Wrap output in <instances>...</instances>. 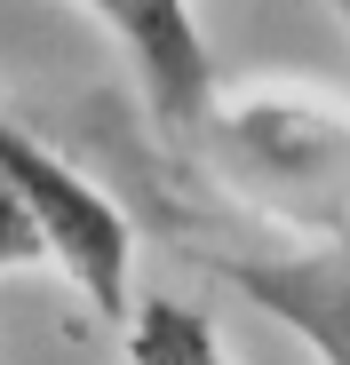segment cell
<instances>
[{
    "label": "cell",
    "instance_id": "cell-1",
    "mask_svg": "<svg viewBox=\"0 0 350 365\" xmlns=\"http://www.w3.org/2000/svg\"><path fill=\"white\" fill-rule=\"evenodd\" d=\"M231 191H247L263 215L303 222L319 238H350V119L326 96H247L215 103L191 135Z\"/></svg>",
    "mask_w": 350,
    "mask_h": 365
},
{
    "label": "cell",
    "instance_id": "cell-2",
    "mask_svg": "<svg viewBox=\"0 0 350 365\" xmlns=\"http://www.w3.org/2000/svg\"><path fill=\"white\" fill-rule=\"evenodd\" d=\"M0 182L32 207V222L48 238V262L80 286V302L104 326H128V310H136V286H128L136 230H128L120 199L96 191L64 151H48L24 119H9V103H0Z\"/></svg>",
    "mask_w": 350,
    "mask_h": 365
},
{
    "label": "cell",
    "instance_id": "cell-3",
    "mask_svg": "<svg viewBox=\"0 0 350 365\" xmlns=\"http://www.w3.org/2000/svg\"><path fill=\"white\" fill-rule=\"evenodd\" d=\"M80 9L120 40L144 103L191 143L215 119V103H223L215 96V56H207V32L191 16V0H80Z\"/></svg>",
    "mask_w": 350,
    "mask_h": 365
},
{
    "label": "cell",
    "instance_id": "cell-4",
    "mask_svg": "<svg viewBox=\"0 0 350 365\" xmlns=\"http://www.w3.org/2000/svg\"><path fill=\"white\" fill-rule=\"evenodd\" d=\"M207 270L279 318L319 365H350V238H319L303 255H207Z\"/></svg>",
    "mask_w": 350,
    "mask_h": 365
},
{
    "label": "cell",
    "instance_id": "cell-5",
    "mask_svg": "<svg viewBox=\"0 0 350 365\" xmlns=\"http://www.w3.org/2000/svg\"><path fill=\"white\" fill-rule=\"evenodd\" d=\"M120 341H128V365H231L207 310H191L175 294H144L120 326Z\"/></svg>",
    "mask_w": 350,
    "mask_h": 365
},
{
    "label": "cell",
    "instance_id": "cell-6",
    "mask_svg": "<svg viewBox=\"0 0 350 365\" xmlns=\"http://www.w3.org/2000/svg\"><path fill=\"white\" fill-rule=\"evenodd\" d=\"M16 262H48V238H40L32 207L0 182V270H16Z\"/></svg>",
    "mask_w": 350,
    "mask_h": 365
},
{
    "label": "cell",
    "instance_id": "cell-7",
    "mask_svg": "<svg viewBox=\"0 0 350 365\" xmlns=\"http://www.w3.org/2000/svg\"><path fill=\"white\" fill-rule=\"evenodd\" d=\"M326 9H334V16H342V24H350V0H326Z\"/></svg>",
    "mask_w": 350,
    "mask_h": 365
}]
</instances>
